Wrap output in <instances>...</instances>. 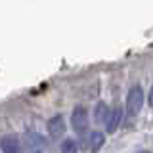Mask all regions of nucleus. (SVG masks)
Wrapping results in <instances>:
<instances>
[{
  "label": "nucleus",
  "mask_w": 153,
  "mask_h": 153,
  "mask_svg": "<svg viewBox=\"0 0 153 153\" xmlns=\"http://www.w3.org/2000/svg\"><path fill=\"white\" fill-rule=\"evenodd\" d=\"M142 105H143V90H142L140 84H136V86L130 88V92L126 96V113H128V117H134V115L140 113Z\"/></svg>",
  "instance_id": "f257e3e1"
},
{
  "label": "nucleus",
  "mask_w": 153,
  "mask_h": 153,
  "mask_svg": "<svg viewBox=\"0 0 153 153\" xmlns=\"http://www.w3.org/2000/svg\"><path fill=\"white\" fill-rule=\"evenodd\" d=\"M71 124H73V130L76 134H84L88 130V111L82 105H76L73 115H71Z\"/></svg>",
  "instance_id": "f03ea898"
},
{
  "label": "nucleus",
  "mask_w": 153,
  "mask_h": 153,
  "mask_svg": "<svg viewBox=\"0 0 153 153\" xmlns=\"http://www.w3.org/2000/svg\"><path fill=\"white\" fill-rule=\"evenodd\" d=\"M48 132H50L52 138H61L65 134V121L61 115H54L48 121Z\"/></svg>",
  "instance_id": "7ed1b4c3"
},
{
  "label": "nucleus",
  "mask_w": 153,
  "mask_h": 153,
  "mask_svg": "<svg viewBox=\"0 0 153 153\" xmlns=\"http://www.w3.org/2000/svg\"><path fill=\"white\" fill-rule=\"evenodd\" d=\"M121 121H123V107H115L113 111H111V115H109V119H107V132L111 134V132H115L119 128V124H121Z\"/></svg>",
  "instance_id": "20e7f679"
},
{
  "label": "nucleus",
  "mask_w": 153,
  "mask_h": 153,
  "mask_svg": "<svg viewBox=\"0 0 153 153\" xmlns=\"http://www.w3.org/2000/svg\"><path fill=\"white\" fill-rule=\"evenodd\" d=\"M2 153H21V146H19L17 138L13 136L2 138Z\"/></svg>",
  "instance_id": "39448f33"
},
{
  "label": "nucleus",
  "mask_w": 153,
  "mask_h": 153,
  "mask_svg": "<svg viewBox=\"0 0 153 153\" xmlns=\"http://www.w3.org/2000/svg\"><path fill=\"white\" fill-rule=\"evenodd\" d=\"M109 115H111V111L107 109V105H105L103 102H98V105H96V113H94L96 123H100V124H107Z\"/></svg>",
  "instance_id": "423d86ee"
},
{
  "label": "nucleus",
  "mask_w": 153,
  "mask_h": 153,
  "mask_svg": "<svg viewBox=\"0 0 153 153\" xmlns=\"http://www.w3.org/2000/svg\"><path fill=\"white\" fill-rule=\"evenodd\" d=\"M103 142H105V138H103L102 132H92V136H90V151L98 153L100 149H102Z\"/></svg>",
  "instance_id": "0eeeda50"
},
{
  "label": "nucleus",
  "mask_w": 153,
  "mask_h": 153,
  "mask_svg": "<svg viewBox=\"0 0 153 153\" xmlns=\"http://www.w3.org/2000/svg\"><path fill=\"white\" fill-rule=\"evenodd\" d=\"M61 153H79V147H76V142L73 138H67L61 143Z\"/></svg>",
  "instance_id": "6e6552de"
},
{
  "label": "nucleus",
  "mask_w": 153,
  "mask_h": 153,
  "mask_svg": "<svg viewBox=\"0 0 153 153\" xmlns=\"http://www.w3.org/2000/svg\"><path fill=\"white\" fill-rule=\"evenodd\" d=\"M149 105L153 107V86H151V90H149Z\"/></svg>",
  "instance_id": "1a4fd4ad"
},
{
  "label": "nucleus",
  "mask_w": 153,
  "mask_h": 153,
  "mask_svg": "<svg viewBox=\"0 0 153 153\" xmlns=\"http://www.w3.org/2000/svg\"><path fill=\"white\" fill-rule=\"evenodd\" d=\"M36 153H38V151H36Z\"/></svg>",
  "instance_id": "9d476101"
}]
</instances>
